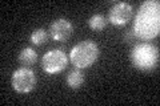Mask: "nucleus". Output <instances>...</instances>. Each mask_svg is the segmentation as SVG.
<instances>
[{
  "mask_svg": "<svg viewBox=\"0 0 160 106\" xmlns=\"http://www.w3.org/2000/svg\"><path fill=\"white\" fill-rule=\"evenodd\" d=\"M132 32L135 37L143 41H149L158 37L160 32V3L158 0H148L139 7Z\"/></svg>",
  "mask_w": 160,
  "mask_h": 106,
  "instance_id": "1",
  "label": "nucleus"
},
{
  "mask_svg": "<svg viewBox=\"0 0 160 106\" xmlns=\"http://www.w3.org/2000/svg\"><path fill=\"white\" fill-rule=\"evenodd\" d=\"M47 39H48V33H47L46 29H43V28L35 29L31 35V41L35 45H43L47 41Z\"/></svg>",
  "mask_w": 160,
  "mask_h": 106,
  "instance_id": "11",
  "label": "nucleus"
},
{
  "mask_svg": "<svg viewBox=\"0 0 160 106\" xmlns=\"http://www.w3.org/2000/svg\"><path fill=\"white\" fill-rule=\"evenodd\" d=\"M84 82V74L82 72V69H75L72 72H69L67 77V84L69 88L72 89H79Z\"/></svg>",
  "mask_w": 160,
  "mask_h": 106,
  "instance_id": "9",
  "label": "nucleus"
},
{
  "mask_svg": "<svg viewBox=\"0 0 160 106\" xmlns=\"http://www.w3.org/2000/svg\"><path fill=\"white\" fill-rule=\"evenodd\" d=\"M88 25H89V28L91 29H93V31H102V29L106 28L107 20H106V17H104L103 15L96 13V15H93V16L89 17Z\"/></svg>",
  "mask_w": 160,
  "mask_h": 106,
  "instance_id": "10",
  "label": "nucleus"
},
{
  "mask_svg": "<svg viewBox=\"0 0 160 106\" xmlns=\"http://www.w3.org/2000/svg\"><path fill=\"white\" fill-rule=\"evenodd\" d=\"M36 85V76L28 67L19 68L12 74V88L18 93H29Z\"/></svg>",
  "mask_w": 160,
  "mask_h": 106,
  "instance_id": "5",
  "label": "nucleus"
},
{
  "mask_svg": "<svg viewBox=\"0 0 160 106\" xmlns=\"http://www.w3.org/2000/svg\"><path fill=\"white\" fill-rule=\"evenodd\" d=\"M131 61L140 70H152L159 64V49L152 44H136L131 50Z\"/></svg>",
  "mask_w": 160,
  "mask_h": 106,
  "instance_id": "3",
  "label": "nucleus"
},
{
  "mask_svg": "<svg viewBox=\"0 0 160 106\" xmlns=\"http://www.w3.org/2000/svg\"><path fill=\"white\" fill-rule=\"evenodd\" d=\"M48 33L56 41H67L73 33V25L67 19H58L51 23Z\"/></svg>",
  "mask_w": 160,
  "mask_h": 106,
  "instance_id": "6",
  "label": "nucleus"
},
{
  "mask_svg": "<svg viewBox=\"0 0 160 106\" xmlns=\"http://www.w3.org/2000/svg\"><path fill=\"white\" fill-rule=\"evenodd\" d=\"M133 16V8L128 3H116L109 9L108 20L113 25H124L127 24Z\"/></svg>",
  "mask_w": 160,
  "mask_h": 106,
  "instance_id": "7",
  "label": "nucleus"
},
{
  "mask_svg": "<svg viewBox=\"0 0 160 106\" xmlns=\"http://www.w3.org/2000/svg\"><path fill=\"white\" fill-rule=\"evenodd\" d=\"M36 60H38V53L32 48H24L19 54V61L23 67H31V65L36 62Z\"/></svg>",
  "mask_w": 160,
  "mask_h": 106,
  "instance_id": "8",
  "label": "nucleus"
},
{
  "mask_svg": "<svg viewBox=\"0 0 160 106\" xmlns=\"http://www.w3.org/2000/svg\"><path fill=\"white\" fill-rule=\"evenodd\" d=\"M99 57V47L91 40L76 44L71 49L69 61L76 69H86L95 64Z\"/></svg>",
  "mask_w": 160,
  "mask_h": 106,
  "instance_id": "2",
  "label": "nucleus"
},
{
  "mask_svg": "<svg viewBox=\"0 0 160 106\" xmlns=\"http://www.w3.org/2000/svg\"><path fill=\"white\" fill-rule=\"evenodd\" d=\"M67 64H68L67 54L60 49L49 50L42 58L43 70L48 74H56L59 72H62V70L66 69Z\"/></svg>",
  "mask_w": 160,
  "mask_h": 106,
  "instance_id": "4",
  "label": "nucleus"
},
{
  "mask_svg": "<svg viewBox=\"0 0 160 106\" xmlns=\"http://www.w3.org/2000/svg\"><path fill=\"white\" fill-rule=\"evenodd\" d=\"M133 37H135V35L132 32V29H131V31H127L126 32V36H124V41H126V43H132Z\"/></svg>",
  "mask_w": 160,
  "mask_h": 106,
  "instance_id": "12",
  "label": "nucleus"
}]
</instances>
